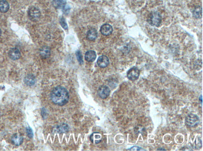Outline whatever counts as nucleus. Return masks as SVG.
Masks as SVG:
<instances>
[{
    "label": "nucleus",
    "mask_w": 203,
    "mask_h": 151,
    "mask_svg": "<svg viewBox=\"0 0 203 151\" xmlns=\"http://www.w3.org/2000/svg\"><path fill=\"white\" fill-rule=\"evenodd\" d=\"M96 54L93 50H89L87 52L85 56V60L88 62H92L96 60Z\"/></svg>",
    "instance_id": "13"
},
{
    "label": "nucleus",
    "mask_w": 203,
    "mask_h": 151,
    "mask_svg": "<svg viewBox=\"0 0 203 151\" xmlns=\"http://www.w3.org/2000/svg\"><path fill=\"white\" fill-rule=\"evenodd\" d=\"M10 58L13 60H18L21 57V53L20 50L16 48H13L11 49L9 52Z\"/></svg>",
    "instance_id": "7"
},
{
    "label": "nucleus",
    "mask_w": 203,
    "mask_h": 151,
    "mask_svg": "<svg viewBox=\"0 0 203 151\" xmlns=\"http://www.w3.org/2000/svg\"><path fill=\"white\" fill-rule=\"evenodd\" d=\"M28 15L30 20L33 22L38 21L41 16V11L37 7L31 6L29 9Z\"/></svg>",
    "instance_id": "4"
},
{
    "label": "nucleus",
    "mask_w": 203,
    "mask_h": 151,
    "mask_svg": "<svg viewBox=\"0 0 203 151\" xmlns=\"http://www.w3.org/2000/svg\"><path fill=\"white\" fill-rule=\"evenodd\" d=\"M98 65L101 68H105L109 65V60L106 56H102L98 58L97 61Z\"/></svg>",
    "instance_id": "9"
},
{
    "label": "nucleus",
    "mask_w": 203,
    "mask_h": 151,
    "mask_svg": "<svg viewBox=\"0 0 203 151\" xmlns=\"http://www.w3.org/2000/svg\"><path fill=\"white\" fill-rule=\"evenodd\" d=\"M200 121L198 116L193 113H190L186 116L185 120L186 125L189 127H194L197 125Z\"/></svg>",
    "instance_id": "3"
},
{
    "label": "nucleus",
    "mask_w": 203,
    "mask_h": 151,
    "mask_svg": "<svg viewBox=\"0 0 203 151\" xmlns=\"http://www.w3.org/2000/svg\"><path fill=\"white\" fill-rule=\"evenodd\" d=\"M98 93L101 98L105 99L110 95V90L108 86H101L98 89Z\"/></svg>",
    "instance_id": "6"
},
{
    "label": "nucleus",
    "mask_w": 203,
    "mask_h": 151,
    "mask_svg": "<svg viewBox=\"0 0 203 151\" xmlns=\"http://www.w3.org/2000/svg\"><path fill=\"white\" fill-rule=\"evenodd\" d=\"M66 4V0H53L52 5L55 9H64Z\"/></svg>",
    "instance_id": "16"
},
{
    "label": "nucleus",
    "mask_w": 203,
    "mask_h": 151,
    "mask_svg": "<svg viewBox=\"0 0 203 151\" xmlns=\"http://www.w3.org/2000/svg\"><path fill=\"white\" fill-rule=\"evenodd\" d=\"M90 140L92 144L96 145L101 142L102 140V135L101 134L98 132L93 133L90 136Z\"/></svg>",
    "instance_id": "10"
},
{
    "label": "nucleus",
    "mask_w": 203,
    "mask_h": 151,
    "mask_svg": "<svg viewBox=\"0 0 203 151\" xmlns=\"http://www.w3.org/2000/svg\"><path fill=\"white\" fill-rule=\"evenodd\" d=\"M69 129V126L66 123L58 125L54 130L55 133H65L67 132Z\"/></svg>",
    "instance_id": "12"
},
{
    "label": "nucleus",
    "mask_w": 203,
    "mask_h": 151,
    "mask_svg": "<svg viewBox=\"0 0 203 151\" xmlns=\"http://www.w3.org/2000/svg\"><path fill=\"white\" fill-rule=\"evenodd\" d=\"M97 37V31L95 29L92 28L88 31L87 38L89 41H95Z\"/></svg>",
    "instance_id": "17"
},
{
    "label": "nucleus",
    "mask_w": 203,
    "mask_h": 151,
    "mask_svg": "<svg viewBox=\"0 0 203 151\" xmlns=\"http://www.w3.org/2000/svg\"><path fill=\"white\" fill-rule=\"evenodd\" d=\"M60 23L62 27H63L64 30H67V28H68L66 20L63 17L62 18H61L60 20Z\"/></svg>",
    "instance_id": "22"
},
{
    "label": "nucleus",
    "mask_w": 203,
    "mask_h": 151,
    "mask_svg": "<svg viewBox=\"0 0 203 151\" xmlns=\"http://www.w3.org/2000/svg\"><path fill=\"white\" fill-rule=\"evenodd\" d=\"M202 10L201 8L200 9V7L196 8L193 13L194 17L196 18H199L201 17V16H202V10Z\"/></svg>",
    "instance_id": "19"
},
{
    "label": "nucleus",
    "mask_w": 203,
    "mask_h": 151,
    "mask_svg": "<svg viewBox=\"0 0 203 151\" xmlns=\"http://www.w3.org/2000/svg\"><path fill=\"white\" fill-rule=\"evenodd\" d=\"M1 29H0V37H1Z\"/></svg>",
    "instance_id": "24"
},
{
    "label": "nucleus",
    "mask_w": 203,
    "mask_h": 151,
    "mask_svg": "<svg viewBox=\"0 0 203 151\" xmlns=\"http://www.w3.org/2000/svg\"><path fill=\"white\" fill-rule=\"evenodd\" d=\"M10 5L7 1L5 0L0 1V12L2 13H6L9 11Z\"/></svg>",
    "instance_id": "18"
},
{
    "label": "nucleus",
    "mask_w": 203,
    "mask_h": 151,
    "mask_svg": "<svg viewBox=\"0 0 203 151\" xmlns=\"http://www.w3.org/2000/svg\"><path fill=\"white\" fill-rule=\"evenodd\" d=\"M40 56L42 58L45 59L49 58L51 55V49L47 46H44L40 50Z\"/></svg>",
    "instance_id": "14"
},
{
    "label": "nucleus",
    "mask_w": 203,
    "mask_h": 151,
    "mask_svg": "<svg viewBox=\"0 0 203 151\" xmlns=\"http://www.w3.org/2000/svg\"><path fill=\"white\" fill-rule=\"evenodd\" d=\"M113 28L110 25L105 24L102 26L100 28V32L103 35L108 36L112 34L113 32Z\"/></svg>",
    "instance_id": "11"
},
{
    "label": "nucleus",
    "mask_w": 203,
    "mask_h": 151,
    "mask_svg": "<svg viewBox=\"0 0 203 151\" xmlns=\"http://www.w3.org/2000/svg\"><path fill=\"white\" fill-rule=\"evenodd\" d=\"M128 150L130 151H146L145 149H144L143 148L137 146H134L130 148Z\"/></svg>",
    "instance_id": "23"
},
{
    "label": "nucleus",
    "mask_w": 203,
    "mask_h": 151,
    "mask_svg": "<svg viewBox=\"0 0 203 151\" xmlns=\"http://www.w3.org/2000/svg\"><path fill=\"white\" fill-rule=\"evenodd\" d=\"M52 101L55 104L63 106L68 102L69 94L68 90L62 86L54 88L51 93Z\"/></svg>",
    "instance_id": "1"
},
{
    "label": "nucleus",
    "mask_w": 203,
    "mask_h": 151,
    "mask_svg": "<svg viewBox=\"0 0 203 151\" xmlns=\"http://www.w3.org/2000/svg\"><path fill=\"white\" fill-rule=\"evenodd\" d=\"M127 77L129 80L135 81L137 80L140 75L139 70L136 67H132L127 72Z\"/></svg>",
    "instance_id": "5"
},
{
    "label": "nucleus",
    "mask_w": 203,
    "mask_h": 151,
    "mask_svg": "<svg viewBox=\"0 0 203 151\" xmlns=\"http://www.w3.org/2000/svg\"><path fill=\"white\" fill-rule=\"evenodd\" d=\"M25 83L27 85L31 86L34 85L35 83L36 79L35 77L33 74H28L26 76L24 79Z\"/></svg>",
    "instance_id": "15"
},
{
    "label": "nucleus",
    "mask_w": 203,
    "mask_h": 151,
    "mask_svg": "<svg viewBox=\"0 0 203 151\" xmlns=\"http://www.w3.org/2000/svg\"><path fill=\"white\" fill-rule=\"evenodd\" d=\"M11 141L13 145L16 146H19L23 143V138L20 134L15 133L12 137Z\"/></svg>",
    "instance_id": "8"
},
{
    "label": "nucleus",
    "mask_w": 203,
    "mask_h": 151,
    "mask_svg": "<svg viewBox=\"0 0 203 151\" xmlns=\"http://www.w3.org/2000/svg\"><path fill=\"white\" fill-rule=\"evenodd\" d=\"M26 133L27 137L30 138H32L34 137V133H33L32 129L30 127L26 128Z\"/></svg>",
    "instance_id": "21"
},
{
    "label": "nucleus",
    "mask_w": 203,
    "mask_h": 151,
    "mask_svg": "<svg viewBox=\"0 0 203 151\" xmlns=\"http://www.w3.org/2000/svg\"><path fill=\"white\" fill-rule=\"evenodd\" d=\"M76 56L77 60H78L79 64H83V60L82 56L79 51H77L76 53Z\"/></svg>",
    "instance_id": "20"
},
{
    "label": "nucleus",
    "mask_w": 203,
    "mask_h": 151,
    "mask_svg": "<svg viewBox=\"0 0 203 151\" xmlns=\"http://www.w3.org/2000/svg\"><path fill=\"white\" fill-rule=\"evenodd\" d=\"M162 17L159 12L154 11L152 12L149 16L148 22L152 26L158 27L161 24Z\"/></svg>",
    "instance_id": "2"
}]
</instances>
